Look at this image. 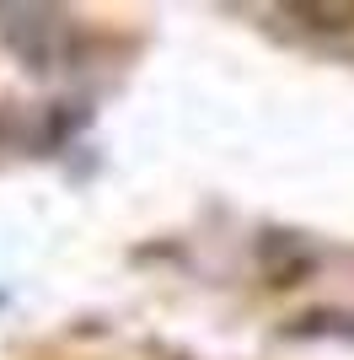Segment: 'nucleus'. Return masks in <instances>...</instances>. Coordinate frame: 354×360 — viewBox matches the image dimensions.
<instances>
[{
  "label": "nucleus",
  "mask_w": 354,
  "mask_h": 360,
  "mask_svg": "<svg viewBox=\"0 0 354 360\" xmlns=\"http://www.w3.org/2000/svg\"><path fill=\"white\" fill-rule=\"evenodd\" d=\"M290 16H306V27H327V32H343V27H354V0L349 6H317V0H295L290 6Z\"/></svg>",
  "instance_id": "nucleus-1"
}]
</instances>
